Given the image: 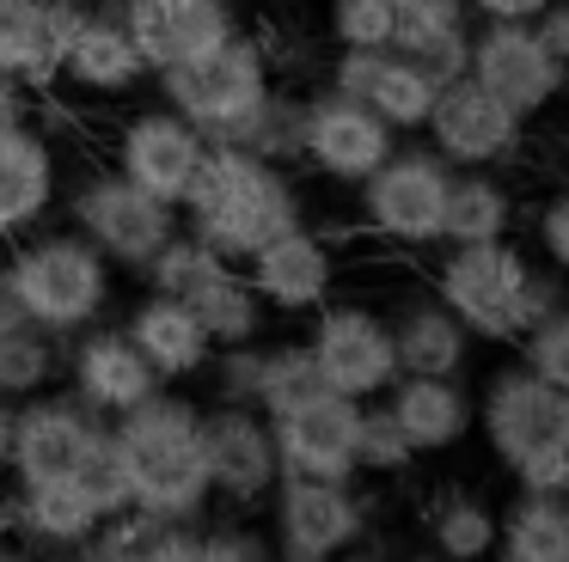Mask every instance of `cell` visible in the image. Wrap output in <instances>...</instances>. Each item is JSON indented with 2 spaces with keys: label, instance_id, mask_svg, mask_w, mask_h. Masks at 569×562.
Wrapping results in <instances>:
<instances>
[{
  "label": "cell",
  "instance_id": "1",
  "mask_svg": "<svg viewBox=\"0 0 569 562\" xmlns=\"http://www.w3.org/2000/svg\"><path fill=\"white\" fill-rule=\"evenodd\" d=\"M111 446L129 476V508L148 520H209V464H202V403L160 385L136 410L111 415Z\"/></svg>",
  "mask_w": 569,
  "mask_h": 562
},
{
  "label": "cell",
  "instance_id": "2",
  "mask_svg": "<svg viewBox=\"0 0 569 562\" xmlns=\"http://www.w3.org/2000/svg\"><path fill=\"white\" fill-rule=\"evenodd\" d=\"M178 220H184L197 239H209L227 263H246L258 244H270L276 232L307 220V195L288 178V165H270V159H258V153L209 141L197 183H190V195L178 202Z\"/></svg>",
  "mask_w": 569,
  "mask_h": 562
},
{
  "label": "cell",
  "instance_id": "3",
  "mask_svg": "<svg viewBox=\"0 0 569 562\" xmlns=\"http://www.w3.org/2000/svg\"><path fill=\"white\" fill-rule=\"evenodd\" d=\"M429 293L471 330V342H520V330L539 324L551 305L569 300L563 281L551 269H532L508 239L447 244Z\"/></svg>",
  "mask_w": 569,
  "mask_h": 562
},
{
  "label": "cell",
  "instance_id": "4",
  "mask_svg": "<svg viewBox=\"0 0 569 562\" xmlns=\"http://www.w3.org/2000/svg\"><path fill=\"white\" fill-rule=\"evenodd\" d=\"M7 275H13L19 312L38 330H50L56 342L80 337L111 312L117 269L74 227H31L26 239H13L7 244Z\"/></svg>",
  "mask_w": 569,
  "mask_h": 562
},
{
  "label": "cell",
  "instance_id": "5",
  "mask_svg": "<svg viewBox=\"0 0 569 562\" xmlns=\"http://www.w3.org/2000/svg\"><path fill=\"white\" fill-rule=\"evenodd\" d=\"M153 80H160V104H172L178 117H190L209 141H221L233 122H246L251 110L270 98L276 61H270V43L239 24L233 37L172 61V68H160Z\"/></svg>",
  "mask_w": 569,
  "mask_h": 562
},
{
  "label": "cell",
  "instance_id": "6",
  "mask_svg": "<svg viewBox=\"0 0 569 562\" xmlns=\"http://www.w3.org/2000/svg\"><path fill=\"white\" fill-rule=\"evenodd\" d=\"M447 183H453V165H447L435 147H392V153L356 183L361 227H368L373 239L398 244V251H429V244H441Z\"/></svg>",
  "mask_w": 569,
  "mask_h": 562
},
{
  "label": "cell",
  "instance_id": "7",
  "mask_svg": "<svg viewBox=\"0 0 569 562\" xmlns=\"http://www.w3.org/2000/svg\"><path fill=\"white\" fill-rule=\"evenodd\" d=\"M68 227H74L80 239L99 244L111 269H136L141 275L148 257L160 251L184 220H178L172 202L148 195L141 183H129L123 171L99 165V171H87V178L68 190Z\"/></svg>",
  "mask_w": 569,
  "mask_h": 562
},
{
  "label": "cell",
  "instance_id": "8",
  "mask_svg": "<svg viewBox=\"0 0 569 562\" xmlns=\"http://www.w3.org/2000/svg\"><path fill=\"white\" fill-rule=\"evenodd\" d=\"M263 508H270L276 562H337L373 525V501L356 483H325V476H282Z\"/></svg>",
  "mask_w": 569,
  "mask_h": 562
},
{
  "label": "cell",
  "instance_id": "9",
  "mask_svg": "<svg viewBox=\"0 0 569 562\" xmlns=\"http://www.w3.org/2000/svg\"><path fill=\"white\" fill-rule=\"evenodd\" d=\"M111 422L74 398L68 385L31 391L13 403V459H7V483H56V476H80V464L104 446Z\"/></svg>",
  "mask_w": 569,
  "mask_h": 562
},
{
  "label": "cell",
  "instance_id": "10",
  "mask_svg": "<svg viewBox=\"0 0 569 562\" xmlns=\"http://www.w3.org/2000/svg\"><path fill=\"white\" fill-rule=\"evenodd\" d=\"M312 330L307 342L312 354V373L319 385L343 391V398H386V385L398 379V349H392V324L386 312L373 305H356V300H325L319 312H307Z\"/></svg>",
  "mask_w": 569,
  "mask_h": 562
},
{
  "label": "cell",
  "instance_id": "11",
  "mask_svg": "<svg viewBox=\"0 0 569 562\" xmlns=\"http://www.w3.org/2000/svg\"><path fill=\"white\" fill-rule=\"evenodd\" d=\"M478 422L490 440L496 464L515 471L532 452H569V391H557L551 379H539L532 367H496L483 379Z\"/></svg>",
  "mask_w": 569,
  "mask_h": 562
},
{
  "label": "cell",
  "instance_id": "12",
  "mask_svg": "<svg viewBox=\"0 0 569 562\" xmlns=\"http://www.w3.org/2000/svg\"><path fill=\"white\" fill-rule=\"evenodd\" d=\"M466 73L496 92L520 122H532L539 110H551L569 86V61H557L551 49L532 37V24L520 19H478L471 24V61Z\"/></svg>",
  "mask_w": 569,
  "mask_h": 562
},
{
  "label": "cell",
  "instance_id": "13",
  "mask_svg": "<svg viewBox=\"0 0 569 562\" xmlns=\"http://www.w3.org/2000/svg\"><path fill=\"white\" fill-rule=\"evenodd\" d=\"M202 464H209V495L227 508H263L282 483L270 415L246 403H202Z\"/></svg>",
  "mask_w": 569,
  "mask_h": 562
},
{
  "label": "cell",
  "instance_id": "14",
  "mask_svg": "<svg viewBox=\"0 0 569 562\" xmlns=\"http://www.w3.org/2000/svg\"><path fill=\"white\" fill-rule=\"evenodd\" d=\"M422 134H429V147L453 171H471V165H490L496 171V165H508V159L520 153L527 122H520L496 92H483L471 73H459V80H441Z\"/></svg>",
  "mask_w": 569,
  "mask_h": 562
},
{
  "label": "cell",
  "instance_id": "15",
  "mask_svg": "<svg viewBox=\"0 0 569 562\" xmlns=\"http://www.w3.org/2000/svg\"><path fill=\"white\" fill-rule=\"evenodd\" d=\"M202 153H209V134L190 117H178L172 104H148L117 129L111 141V171H123L129 183H141L160 202H184L190 183L202 171Z\"/></svg>",
  "mask_w": 569,
  "mask_h": 562
},
{
  "label": "cell",
  "instance_id": "16",
  "mask_svg": "<svg viewBox=\"0 0 569 562\" xmlns=\"http://www.w3.org/2000/svg\"><path fill=\"white\" fill-rule=\"evenodd\" d=\"M356 422H361V398L319 385L300 403H288L282 415H270L276 434V459L282 476H325V483H356Z\"/></svg>",
  "mask_w": 569,
  "mask_h": 562
},
{
  "label": "cell",
  "instance_id": "17",
  "mask_svg": "<svg viewBox=\"0 0 569 562\" xmlns=\"http://www.w3.org/2000/svg\"><path fill=\"white\" fill-rule=\"evenodd\" d=\"M62 373H68V391H74L87 410H99L104 422L111 415H123V410H136L141 398H153V391L166 385L160 373L148 367V354L129 342V330L123 324H87L80 337H68L62 342Z\"/></svg>",
  "mask_w": 569,
  "mask_h": 562
},
{
  "label": "cell",
  "instance_id": "18",
  "mask_svg": "<svg viewBox=\"0 0 569 562\" xmlns=\"http://www.w3.org/2000/svg\"><path fill=\"white\" fill-rule=\"evenodd\" d=\"M392 147H398V129L386 117H373L361 98L331 92V86L307 98V153H300V165H312L319 178L356 190Z\"/></svg>",
  "mask_w": 569,
  "mask_h": 562
},
{
  "label": "cell",
  "instance_id": "19",
  "mask_svg": "<svg viewBox=\"0 0 569 562\" xmlns=\"http://www.w3.org/2000/svg\"><path fill=\"white\" fill-rule=\"evenodd\" d=\"M331 92H349L361 98V104L373 110V117H386L398 134H417L422 122H429V104L435 92H441V80H435L422 61H410L405 49H337L331 61Z\"/></svg>",
  "mask_w": 569,
  "mask_h": 562
},
{
  "label": "cell",
  "instance_id": "20",
  "mask_svg": "<svg viewBox=\"0 0 569 562\" xmlns=\"http://www.w3.org/2000/svg\"><path fill=\"white\" fill-rule=\"evenodd\" d=\"M239 269H246V281L258 288V300L270 305V312H288V318L319 312L337 288V251H331L325 232L307 227V220L276 232L270 244H258Z\"/></svg>",
  "mask_w": 569,
  "mask_h": 562
},
{
  "label": "cell",
  "instance_id": "21",
  "mask_svg": "<svg viewBox=\"0 0 569 562\" xmlns=\"http://www.w3.org/2000/svg\"><path fill=\"white\" fill-rule=\"evenodd\" d=\"M148 73L153 68L141 61L129 24L117 19L111 7L87 0L74 31H68V43H62V61H56V86H68V92H80V98H129Z\"/></svg>",
  "mask_w": 569,
  "mask_h": 562
},
{
  "label": "cell",
  "instance_id": "22",
  "mask_svg": "<svg viewBox=\"0 0 569 562\" xmlns=\"http://www.w3.org/2000/svg\"><path fill=\"white\" fill-rule=\"evenodd\" d=\"M99 7H111L129 24L153 73L239 31V0H99Z\"/></svg>",
  "mask_w": 569,
  "mask_h": 562
},
{
  "label": "cell",
  "instance_id": "23",
  "mask_svg": "<svg viewBox=\"0 0 569 562\" xmlns=\"http://www.w3.org/2000/svg\"><path fill=\"white\" fill-rule=\"evenodd\" d=\"M62 202V159L56 141L38 122H19V129L0 134V239L13 244L31 227L50 220V208Z\"/></svg>",
  "mask_w": 569,
  "mask_h": 562
},
{
  "label": "cell",
  "instance_id": "24",
  "mask_svg": "<svg viewBox=\"0 0 569 562\" xmlns=\"http://www.w3.org/2000/svg\"><path fill=\"white\" fill-rule=\"evenodd\" d=\"M99 525H104L99 501H92L74 476H56V483H7V495H0V532L26 538L31 550L68 556V550L87 544Z\"/></svg>",
  "mask_w": 569,
  "mask_h": 562
},
{
  "label": "cell",
  "instance_id": "25",
  "mask_svg": "<svg viewBox=\"0 0 569 562\" xmlns=\"http://www.w3.org/2000/svg\"><path fill=\"white\" fill-rule=\"evenodd\" d=\"M386 410L398 415V428L417 446V459L459 446L471 434V422H478V398L459 379H435V373H398L386 385Z\"/></svg>",
  "mask_w": 569,
  "mask_h": 562
},
{
  "label": "cell",
  "instance_id": "26",
  "mask_svg": "<svg viewBox=\"0 0 569 562\" xmlns=\"http://www.w3.org/2000/svg\"><path fill=\"white\" fill-rule=\"evenodd\" d=\"M123 330H129V342L148 354V367L166 379V385L197 379L202 367H209V354H214V342H209V330L197 324V312H190L184 300H172V293L136 300L129 318H123Z\"/></svg>",
  "mask_w": 569,
  "mask_h": 562
},
{
  "label": "cell",
  "instance_id": "27",
  "mask_svg": "<svg viewBox=\"0 0 569 562\" xmlns=\"http://www.w3.org/2000/svg\"><path fill=\"white\" fill-rule=\"evenodd\" d=\"M74 19H80V7L0 0V73L26 80L31 92H56V61H62Z\"/></svg>",
  "mask_w": 569,
  "mask_h": 562
},
{
  "label": "cell",
  "instance_id": "28",
  "mask_svg": "<svg viewBox=\"0 0 569 562\" xmlns=\"http://www.w3.org/2000/svg\"><path fill=\"white\" fill-rule=\"evenodd\" d=\"M392 349H398V373H435V379H459L471 361V330L447 312L435 293H410L392 305Z\"/></svg>",
  "mask_w": 569,
  "mask_h": 562
},
{
  "label": "cell",
  "instance_id": "29",
  "mask_svg": "<svg viewBox=\"0 0 569 562\" xmlns=\"http://www.w3.org/2000/svg\"><path fill=\"white\" fill-rule=\"evenodd\" d=\"M515 232V190L496 178L490 165L453 171L441 208V244H490Z\"/></svg>",
  "mask_w": 569,
  "mask_h": 562
},
{
  "label": "cell",
  "instance_id": "30",
  "mask_svg": "<svg viewBox=\"0 0 569 562\" xmlns=\"http://www.w3.org/2000/svg\"><path fill=\"white\" fill-rule=\"evenodd\" d=\"M490 562H569V495L515 489L502 525H496Z\"/></svg>",
  "mask_w": 569,
  "mask_h": 562
},
{
  "label": "cell",
  "instance_id": "31",
  "mask_svg": "<svg viewBox=\"0 0 569 562\" xmlns=\"http://www.w3.org/2000/svg\"><path fill=\"white\" fill-rule=\"evenodd\" d=\"M496 525H502V513L471 489H441L429 501V550L441 562H490Z\"/></svg>",
  "mask_w": 569,
  "mask_h": 562
},
{
  "label": "cell",
  "instance_id": "32",
  "mask_svg": "<svg viewBox=\"0 0 569 562\" xmlns=\"http://www.w3.org/2000/svg\"><path fill=\"white\" fill-rule=\"evenodd\" d=\"M184 305L197 312V324L209 330L214 349H227V342H258L263 337V318H270V305L258 300V288L246 281V269H239V263H227L221 275H209Z\"/></svg>",
  "mask_w": 569,
  "mask_h": 562
},
{
  "label": "cell",
  "instance_id": "33",
  "mask_svg": "<svg viewBox=\"0 0 569 562\" xmlns=\"http://www.w3.org/2000/svg\"><path fill=\"white\" fill-rule=\"evenodd\" d=\"M221 147L258 153V159H270V165H300V153H307V98L270 86V98H263L246 122H233V129L221 134Z\"/></svg>",
  "mask_w": 569,
  "mask_h": 562
},
{
  "label": "cell",
  "instance_id": "34",
  "mask_svg": "<svg viewBox=\"0 0 569 562\" xmlns=\"http://www.w3.org/2000/svg\"><path fill=\"white\" fill-rule=\"evenodd\" d=\"M62 379V342L50 330H38L31 318L0 324V398H31V391H50Z\"/></svg>",
  "mask_w": 569,
  "mask_h": 562
},
{
  "label": "cell",
  "instance_id": "35",
  "mask_svg": "<svg viewBox=\"0 0 569 562\" xmlns=\"http://www.w3.org/2000/svg\"><path fill=\"white\" fill-rule=\"evenodd\" d=\"M392 49H405L410 61L435 73V80H459L471 61V19L453 12V19H398Z\"/></svg>",
  "mask_w": 569,
  "mask_h": 562
},
{
  "label": "cell",
  "instance_id": "36",
  "mask_svg": "<svg viewBox=\"0 0 569 562\" xmlns=\"http://www.w3.org/2000/svg\"><path fill=\"white\" fill-rule=\"evenodd\" d=\"M221 269H227V257L214 251L209 239H197L190 227H178L172 239H166L160 251L148 257V269H141V275H148V293H172V300H190V293H197L209 275H221Z\"/></svg>",
  "mask_w": 569,
  "mask_h": 562
},
{
  "label": "cell",
  "instance_id": "37",
  "mask_svg": "<svg viewBox=\"0 0 569 562\" xmlns=\"http://www.w3.org/2000/svg\"><path fill=\"white\" fill-rule=\"evenodd\" d=\"M417 464V446L405 440L398 415L386 403H361V422H356V471L361 476H405Z\"/></svg>",
  "mask_w": 569,
  "mask_h": 562
},
{
  "label": "cell",
  "instance_id": "38",
  "mask_svg": "<svg viewBox=\"0 0 569 562\" xmlns=\"http://www.w3.org/2000/svg\"><path fill=\"white\" fill-rule=\"evenodd\" d=\"M307 391H319L307 342H263V385H258V410L282 415L288 403H300Z\"/></svg>",
  "mask_w": 569,
  "mask_h": 562
},
{
  "label": "cell",
  "instance_id": "39",
  "mask_svg": "<svg viewBox=\"0 0 569 562\" xmlns=\"http://www.w3.org/2000/svg\"><path fill=\"white\" fill-rule=\"evenodd\" d=\"M202 379H209V403H246V410H258L263 337L258 342H227V349H214L209 367H202Z\"/></svg>",
  "mask_w": 569,
  "mask_h": 562
},
{
  "label": "cell",
  "instance_id": "40",
  "mask_svg": "<svg viewBox=\"0 0 569 562\" xmlns=\"http://www.w3.org/2000/svg\"><path fill=\"white\" fill-rule=\"evenodd\" d=\"M515 349H520V367H532V373L551 379L557 391H569V300L551 305L539 324L520 330Z\"/></svg>",
  "mask_w": 569,
  "mask_h": 562
},
{
  "label": "cell",
  "instance_id": "41",
  "mask_svg": "<svg viewBox=\"0 0 569 562\" xmlns=\"http://www.w3.org/2000/svg\"><path fill=\"white\" fill-rule=\"evenodd\" d=\"M325 24L337 49H386L398 31V7L392 0H331Z\"/></svg>",
  "mask_w": 569,
  "mask_h": 562
},
{
  "label": "cell",
  "instance_id": "42",
  "mask_svg": "<svg viewBox=\"0 0 569 562\" xmlns=\"http://www.w3.org/2000/svg\"><path fill=\"white\" fill-rule=\"evenodd\" d=\"M153 525H160V520H148V513L129 508V513H117V520H104L87 544L68 550V562H148Z\"/></svg>",
  "mask_w": 569,
  "mask_h": 562
},
{
  "label": "cell",
  "instance_id": "43",
  "mask_svg": "<svg viewBox=\"0 0 569 562\" xmlns=\"http://www.w3.org/2000/svg\"><path fill=\"white\" fill-rule=\"evenodd\" d=\"M202 562H276L270 532L246 520H221V525H202Z\"/></svg>",
  "mask_w": 569,
  "mask_h": 562
},
{
  "label": "cell",
  "instance_id": "44",
  "mask_svg": "<svg viewBox=\"0 0 569 562\" xmlns=\"http://www.w3.org/2000/svg\"><path fill=\"white\" fill-rule=\"evenodd\" d=\"M508 476H515V489H532V495H569V452H532Z\"/></svg>",
  "mask_w": 569,
  "mask_h": 562
},
{
  "label": "cell",
  "instance_id": "45",
  "mask_svg": "<svg viewBox=\"0 0 569 562\" xmlns=\"http://www.w3.org/2000/svg\"><path fill=\"white\" fill-rule=\"evenodd\" d=\"M539 251L551 257V269H563V275H569V183L539 208Z\"/></svg>",
  "mask_w": 569,
  "mask_h": 562
},
{
  "label": "cell",
  "instance_id": "46",
  "mask_svg": "<svg viewBox=\"0 0 569 562\" xmlns=\"http://www.w3.org/2000/svg\"><path fill=\"white\" fill-rule=\"evenodd\" d=\"M19 122H38V92L13 73H0V134L19 129Z\"/></svg>",
  "mask_w": 569,
  "mask_h": 562
},
{
  "label": "cell",
  "instance_id": "47",
  "mask_svg": "<svg viewBox=\"0 0 569 562\" xmlns=\"http://www.w3.org/2000/svg\"><path fill=\"white\" fill-rule=\"evenodd\" d=\"M527 24H532V37H539L557 61H569V0H551V7H545L539 19H527Z\"/></svg>",
  "mask_w": 569,
  "mask_h": 562
},
{
  "label": "cell",
  "instance_id": "48",
  "mask_svg": "<svg viewBox=\"0 0 569 562\" xmlns=\"http://www.w3.org/2000/svg\"><path fill=\"white\" fill-rule=\"evenodd\" d=\"M551 7V0H466V12L471 19H539V12Z\"/></svg>",
  "mask_w": 569,
  "mask_h": 562
},
{
  "label": "cell",
  "instance_id": "49",
  "mask_svg": "<svg viewBox=\"0 0 569 562\" xmlns=\"http://www.w3.org/2000/svg\"><path fill=\"white\" fill-rule=\"evenodd\" d=\"M392 7H398V19H453V12H466V0H392Z\"/></svg>",
  "mask_w": 569,
  "mask_h": 562
},
{
  "label": "cell",
  "instance_id": "50",
  "mask_svg": "<svg viewBox=\"0 0 569 562\" xmlns=\"http://www.w3.org/2000/svg\"><path fill=\"white\" fill-rule=\"evenodd\" d=\"M7 459H13V398H0V483H7Z\"/></svg>",
  "mask_w": 569,
  "mask_h": 562
},
{
  "label": "cell",
  "instance_id": "51",
  "mask_svg": "<svg viewBox=\"0 0 569 562\" xmlns=\"http://www.w3.org/2000/svg\"><path fill=\"white\" fill-rule=\"evenodd\" d=\"M13 318H26V312L13 300V275H7V251H0V324H13Z\"/></svg>",
  "mask_w": 569,
  "mask_h": 562
},
{
  "label": "cell",
  "instance_id": "52",
  "mask_svg": "<svg viewBox=\"0 0 569 562\" xmlns=\"http://www.w3.org/2000/svg\"><path fill=\"white\" fill-rule=\"evenodd\" d=\"M0 562H43V550H31L26 538H13V532H0Z\"/></svg>",
  "mask_w": 569,
  "mask_h": 562
},
{
  "label": "cell",
  "instance_id": "53",
  "mask_svg": "<svg viewBox=\"0 0 569 562\" xmlns=\"http://www.w3.org/2000/svg\"><path fill=\"white\" fill-rule=\"evenodd\" d=\"M43 7H87V0H43Z\"/></svg>",
  "mask_w": 569,
  "mask_h": 562
},
{
  "label": "cell",
  "instance_id": "54",
  "mask_svg": "<svg viewBox=\"0 0 569 562\" xmlns=\"http://www.w3.org/2000/svg\"><path fill=\"white\" fill-rule=\"evenodd\" d=\"M563 153H569V122H563Z\"/></svg>",
  "mask_w": 569,
  "mask_h": 562
},
{
  "label": "cell",
  "instance_id": "55",
  "mask_svg": "<svg viewBox=\"0 0 569 562\" xmlns=\"http://www.w3.org/2000/svg\"><path fill=\"white\" fill-rule=\"evenodd\" d=\"M435 562H441V556H435Z\"/></svg>",
  "mask_w": 569,
  "mask_h": 562
}]
</instances>
